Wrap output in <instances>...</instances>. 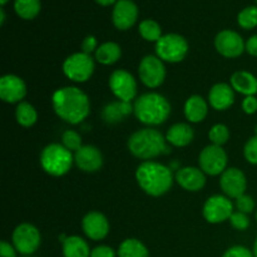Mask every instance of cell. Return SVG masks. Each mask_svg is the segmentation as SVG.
Wrapping results in <instances>:
<instances>
[{
    "mask_svg": "<svg viewBox=\"0 0 257 257\" xmlns=\"http://www.w3.org/2000/svg\"><path fill=\"white\" fill-rule=\"evenodd\" d=\"M208 102L216 110H226L235 102V93L231 85L226 83H217L208 93Z\"/></svg>",
    "mask_w": 257,
    "mask_h": 257,
    "instance_id": "obj_20",
    "label": "cell"
},
{
    "mask_svg": "<svg viewBox=\"0 0 257 257\" xmlns=\"http://www.w3.org/2000/svg\"><path fill=\"white\" fill-rule=\"evenodd\" d=\"M133 113L143 124L160 125L170 117L171 104L160 93H145L136 99Z\"/></svg>",
    "mask_w": 257,
    "mask_h": 257,
    "instance_id": "obj_4",
    "label": "cell"
},
{
    "mask_svg": "<svg viewBox=\"0 0 257 257\" xmlns=\"http://www.w3.org/2000/svg\"><path fill=\"white\" fill-rule=\"evenodd\" d=\"M236 207H237V210L240 211V212L248 215V213L252 212L253 208H255V201H253V198L251 197V196L242 195L238 198H236Z\"/></svg>",
    "mask_w": 257,
    "mask_h": 257,
    "instance_id": "obj_36",
    "label": "cell"
},
{
    "mask_svg": "<svg viewBox=\"0 0 257 257\" xmlns=\"http://www.w3.org/2000/svg\"><path fill=\"white\" fill-rule=\"evenodd\" d=\"M74 162L84 172H97L103 166V156L94 146H82L74 155Z\"/></svg>",
    "mask_w": 257,
    "mask_h": 257,
    "instance_id": "obj_18",
    "label": "cell"
},
{
    "mask_svg": "<svg viewBox=\"0 0 257 257\" xmlns=\"http://www.w3.org/2000/svg\"><path fill=\"white\" fill-rule=\"evenodd\" d=\"M94 60L89 54L79 52L69 55L63 63V73L68 79L77 83H84L93 75Z\"/></svg>",
    "mask_w": 257,
    "mask_h": 257,
    "instance_id": "obj_7",
    "label": "cell"
},
{
    "mask_svg": "<svg viewBox=\"0 0 257 257\" xmlns=\"http://www.w3.org/2000/svg\"><path fill=\"white\" fill-rule=\"evenodd\" d=\"M115 255L117 253L114 252V250L112 247H109V246L105 245L97 246L90 252V257H115Z\"/></svg>",
    "mask_w": 257,
    "mask_h": 257,
    "instance_id": "obj_38",
    "label": "cell"
},
{
    "mask_svg": "<svg viewBox=\"0 0 257 257\" xmlns=\"http://www.w3.org/2000/svg\"><path fill=\"white\" fill-rule=\"evenodd\" d=\"M208 138L212 142V145L221 146L222 147L225 143H227L228 138H230V131L225 124H215L208 132Z\"/></svg>",
    "mask_w": 257,
    "mask_h": 257,
    "instance_id": "obj_32",
    "label": "cell"
},
{
    "mask_svg": "<svg viewBox=\"0 0 257 257\" xmlns=\"http://www.w3.org/2000/svg\"><path fill=\"white\" fill-rule=\"evenodd\" d=\"M230 222L232 225V227L238 231H245L250 227V218H248V216L246 213L240 212V211L233 212L231 215Z\"/></svg>",
    "mask_w": 257,
    "mask_h": 257,
    "instance_id": "obj_35",
    "label": "cell"
},
{
    "mask_svg": "<svg viewBox=\"0 0 257 257\" xmlns=\"http://www.w3.org/2000/svg\"><path fill=\"white\" fill-rule=\"evenodd\" d=\"M231 87L246 97L255 95L257 93V78L247 70H238L231 77Z\"/></svg>",
    "mask_w": 257,
    "mask_h": 257,
    "instance_id": "obj_21",
    "label": "cell"
},
{
    "mask_svg": "<svg viewBox=\"0 0 257 257\" xmlns=\"http://www.w3.org/2000/svg\"><path fill=\"white\" fill-rule=\"evenodd\" d=\"M206 173L197 167H182L176 172V181L186 191L197 192L206 185Z\"/></svg>",
    "mask_w": 257,
    "mask_h": 257,
    "instance_id": "obj_19",
    "label": "cell"
},
{
    "mask_svg": "<svg viewBox=\"0 0 257 257\" xmlns=\"http://www.w3.org/2000/svg\"><path fill=\"white\" fill-rule=\"evenodd\" d=\"M62 142L67 150H69L70 152H77L80 147H82V137L78 132L72 130H68L63 133L62 136Z\"/></svg>",
    "mask_w": 257,
    "mask_h": 257,
    "instance_id": "obj_33",
    "label": "cell"
},
{
    "mask_svg": "<svg viewBox=\"0 0 257 257\" xmlns=\"http://www.w3.org/2000/svg\"><path fill=\"white\" fill-rule=\"evenodd\" d=\"M82 228L85 236L93 241H100L109 232V222L103 213L92 211L82 220Z\"/></svg>",
    "mask_w": 257,
    "mask_h": 257,
    "instance_id": "obj_16",
    "label": "cell"
},
{
    "mask_svg": "<svg viewBox=\"0 0 257 257\" xmlns=\"http://www.w3.org/2000/svg\"><path fill=\"white\" fill-rule=\"evenodd\" d=\"M138 8L132 0H118L112 13L113 24L119 30H128L136 24Z\"/></svg>",
    "mask_w": 257,
    "mask_h": 257,
    "instance_id": "obj_17",
    "label": "cell"
},
{
    "mask_svg": "<svg viewBox=\"0 0 257 257\" xmlns=\"http://www.w3.org/2000/svg\"><path fill=\"white\" fill-rule=\"evenodd\" d=\"M252 252H253V256L257 257V237H256V240H255V243H253Z\"/></svg>",
    "mask_w": 257,
    "mask_h": 257,
    "instance_id": "obj_45",
    "label": "cell"
},
{
    "mask_svg": "<svg viewBox=\"0 0 257 257\" xmlns=\"http://www.w3.org/2000/svg\"><path fill=\"white\" fill-rule=\"evenodd\" d=\"M122 55V49L119 45L114 42L103 43L95 50V59L98 63L103 65H112L118 62Z\"/></svg>",
    "mask_w": 257,
    "mask_h": 257,
    "instance_id": "obj_26",
    "label": "cell"
},
{
    "mask_svg": "<svg viewBox=\"0 0 257 257\" xmlns=\"http://www.w3.org/2000/svg\"><path fill=\"white\" fill-rule=\"evenodd\" d=\"M188 53V43L182 35L171 34L162 35L156 43V54L163 62L178 63L182 62Z\"/></svg>",
    "mask_w": 257,
    "mask_h": 257,
    "instance_id": "obj_6",
    "label": "cell"
},
{
    "mask_svg": "<svg viewBox=\"0 0 257 257\" xmlns=\"http://www.w3.org/2000/svg\"><path fill=\"white\" fill-rule=\"evenodd\" d=\"M140 34L147 42H156L162 38V29L157 22L152 19H146L140 24Z\"/></svg>",
    "mask_w": 257,
    "mask_h": 257,
    "instance_id": "obj_30",
    "label": "cell"
},
{
    "mask_svg": "<svg viewBox=\"0 0 257 257\" xmlns=\"http://www.w3.org/2000/svg\"><path fill=\"white\" fill-rule=\"evenodd\" d=\"M74 157L72 152L59 143H50L40 153V165L48 175L62 177L72 168Z\"/></svg>",
    "mask_w": 257,
    "mask_h": 257,
    "instance_id": "obj_5",
    "label": "cell"
},
{
    "mask_svg": "<svg viewBox=\"0 0 257 257\" xmlns=\"http://www.w3.org/2000/svg\"><path fill=\"white\" fill-rule=\"evenodd\" d=\"M14 246L10 245L7 241H2L0 242V257H17Z\"/></svg>",
    "mask_w": 257,
    "mask_h": 257,
    "instance_id": "obj_41",
    "label": "cell"
},
{
    "mask_svg": "<svg viewBox=\"0 0 257 257\" xmlns=\"http://www.w3.org/2000/svg\"><path fill=\"white\" fill-rule=\"evenodd\" d=\"M53 108L58 117L70 124H79L89 115L88 95L77 87L59 88L53 93Z\"/></svg>",
    "mask_w": 257,
    "mask_h": 257,
    "instance_id": "obj_1",
    "label": "cell"
},
{
    "mask_svg": "<svg viewBox=\"0 0 257 257\" xmlns=\"http://www.w3.org/2000/svg\"><path fill=\"white\" fill-rule=\"evenodd\" d=\"M4 23H5V12H4V9H0V25H4Z\"/></svg>",
    "mask_w": 257,
    "mask_h": 257,
    "instance_id": "obj_44",
    "label": "cell"
},
{
    "mask_svg": "<svg viewBox=\"0 0 257 257\" xmlns=\"http://www.w3.org/2000/svg\"><path fill=\"white\" fill-rule=\"evenodd\" d=\"M15 118H17V122L22 127L29 128L34 125L35 122H37L38 113L30 103L20 102L18 104L17 109H15Z\"/></svg>",
    "mask_w": 257,
    "mask_h": 257,
    "instance_id": "obj_28",
    "label": "cell"
},
{
    "mask_svg": "<svg viewBox=\"0 0 257 257\" xmlns=\"http://www.w3.org/2000/svg\"><path fill=\"white\" fill-rule=\"evenodd\" d=\"M208 113V105L201 95H191L185 103V117L191 123H200Z\"/></svg>",
    "mask_w": 257,
    "mask_h": 257,
    "instance_id": "obj_24",
    "label": "cell"
},
{
    "mask_svg": "<svg viewBox=\"0 0 257 257\" xmlns=\"http://www.w3.org/2000/svg\"><path fill=\"white\" fill-rule=\"evenodd\" d=\"M243 156L251 165H257V136H253L243 147Z\"/></svg>",
    "mask_w": 257,
    "mask_h": 257,
    "instance_id": "obj_34",
    "label": "cell"
},
{
    "mask_svg": "<svg viewBox=\"0 0 257 257\" xmlns=\"http://www.w3.org/2000/svg\"><path fill=\"white\" fill-rule=\"evenodd\" d=\"M128 150L140 160H152L161 155H168L171 150L162 133L153 128H143L128 138Z\"/></svg>",
    "mask_w": 257,
    "mask_h": 257,
    "instance_id": "obj_3",
    "label": "cell"
},
{
    "mask_svg": "<svg viewBox=\"0 0 257 257\" xmlns=\"http://www.w3.org/2000/svg\"><path fill=\"white\" fill-rule=\"evenodd\" d=\"M27 95V85L24 80L14 74H5L0 79V98L5 103H20Z\"/></svg>",
    "mask_w": 257,
    "mask_h": 257,
    "instance_id": "obj_15",
    "label": "cell"
},
{
    "mask_svg": "<svg viewBox=\"0 0 257 257\" xmlns=\"http://www.w3.org/2000/svg\"><path fill=\"white\" fill-rule=\"evenodd\" d=\"M222 257H255L253 252L245 246H232L228 248Z\"/></svg>",
    "mask_w": 257,
    "mask_h": 257,
    "instance_id": "obj_37",
    "label": "cell"
},
{
    "mask_svg": "<svg viewBox=\"0 0 257 257\" xmlns=\"http://www.w3.org/2000/svg\"><path fill=\"white\" fill-rule=\"evenodd\" d=\"M109 88L113 94L123 102L133 100L137 95V82L130 72L117 69L110 74Z\"/></svg>",
    "mask_w": 257,
    "mask_h": 257,
    "instance_id": "obj_11",
    "label": "cell"
},
{
    "mask_svg": "<svg viewBox=\"0 0 257 257\" xmlns=\"http://www.w3.org/2000/svg\"><path fill=\"white\" fill-rule=\"evenodd\" d=\"M40 0H15L14 10L22 19L32 20L40 13Z\"/></svg>",
    "mask_w": 257,
    "mask_h": 257,
    "instance_id": "obj_29",
    "label": "cell"
},
{
    "mask_svg": "<svg viewBox=\"0 0 257 257\" xmlns=\"http://www.w3.org/2000/svg\"><path fill=\"white\" fill-rule=\"evenodd\" d=\"M246 52L252 57H257V35H252L246 42Z\"/></svg>",
    "mask_w": 257,
    "mask_h": 257,
    "instance_id": "obj_42",
    "label": "cell"
},
{
    "mask_svg": "<svg viewBox=\"0 0 257 257\" xmlns=\"http://www.w3.org/2000/svg\"><path fill=\"white\" fill-rule=\"evenodd\" d=\"M13 246L19 253L25 256L33 255L39 248L42 236L39 230L32 223H20L13 232Z\"/></svg>",
    "mask_w": 257,
    "mask_h": 257,
    "instance_id": "obj_8",
    "label": "cell"
},
{
    "mask_svg": "<svg viewBox=\"0 0 257 257\" xmlns=\"http://www.w3.org/2000/svg\"><path fill=\"white\" fill-rule=\"evenodd\" d=\"M256 3H257V0H256Z\"/></svg>",
    "mask_w": 257,
    "mask_h": 257,
    "instance_id": "obj_50",
    "label": "cell"
},
{
    "mask_svg": "<svg viewBox=\"0 0 257 257\" xmlns=\"http://www.w3.org/2000/svg\"><path fill=\"white\" fill-rule=\"evenodd\" d=\"M90 252L88 243L79 236H68L63 242L64 257H90Z\"/></svg>",
    "mask_w": 257,
    "mask_h": 257,
    "instance_id": "obj_25",
    "label": "cell"
},
{
    "mask_svg": "<svg viewBox=\"0 0 257 257\" xmlns=\"http://www.w3.org/2000/svg\"><path fill=\"white\" fill-rule=\"evenodd\" d=\"M118 257H150L145 243L137 238H127L118 248Z\"/></svg>",
    "mask_w": 257,
    "mask_h": 257,
    "instance_id": "obj_27",
    "label": "cell"
},
{
    "mask_svg": "<svg viewBox=\"0 0 257 257\" xmlns=\"http://www.w3.org/2000/svg\"><path fill=\"white\" fill-rule=\"evenodd\" d=\"M220 186L228 198H238L240 196L245 195L247 181L242 171L236 167H231L221 175Z\"/></svg>",
    "mask_w": 257,
    "mask_h": 257,
    "instance_id": "obj_14",
    "label": "cell"
},
{
    "mask_svg": "<svg viewBox=\"0 0 257 257\" xmlns=\"http://www.w3.org/2000/svg\"><path fill=\"white\" fill-rule=\"evenodd\" d=\"M203 217L210 223H221L230 220L233 205L227 196H211L203 205Z\"/></svg>",
    "mask_w": 257,
    "mask_h": 257,
    "instance_id": "obj_12",
    "label": "cell"
},
{
    "mask_svg": "<svg viewBox=\"0 0 257 257\" xmlns=\"http://www.w3.org/2000/svg\"><path fill=\"white\" fill-rule=\"evenodd\" d=\"M133 112V107L130 102H112L105 105L102 110V118L108 124H115L124 119Z\"/></svg>",
    "mask_w": 257,
    "mask_h": 257,
    "instance_id": "obj_23",
    "label": "cell"
},
{
    "mask_svg": "<svg viewBox=\"0 0 257 257\" xmlns=\"http://www.w3.org/2000/svg\"><path fill=\"white\" fill-rule=\"evenodd\" d=\"M138 74L148 88H158L166 79V67L157 55H146L140 63Z\"/></svg>",
    "mask_w": 257,
    "mask_h": 257,
    "instance_id": "obj_10",
    "label": "cell"
},
{
    "mask_svg": "<svg viewBox=\"0 0 257 257\" xmlns=\"http://www.w3.org/2000/svg\"><path fill=\"white\" fill-rule=\"evenodd\" d=\"M136 180L147 195L160 197L172 187V170L155 161H145L137 167Z\"/></svg>",
    "mask_w": 257,
    "mask_h": 257,
    "instance_id": "obj_2",
    "label": "cell"
},
{
    "mask_svg": "<svg viewBox=\"0 0 257 257\" xmlns=\"http://www.w3.org/2000/svg\"><path fill=\"white\" fill-rule=\"evenodd\" d=\"M8 2H9V0H0V4H2V7H4Z\"/></svg>",
    "mask_w": 257,
    "mask_h": 257,
    "instance_id": "obj_46",
    "label": "cell"
},
{
    "mask_svg": "<svg viewBox=\"0 0 257 257\" xmlns=\"http://www.w3.org/2000/svg\"><path fill=\"white\" fill-rule=\"evenodd\" d=\"M242 109L246 114H255L257 112V98L255 95H248L242 100Z\"/></svg>",
    "mask_w": 257,
    "mask_h": 257,
    "instance_id": "obj_39",
    "label": "cell"
},
{
    "mask_svg": "<svg viewBox=\"0 0 257 257\" xmlns=\"http://www.w3.org/2000/svg\"><path fill=\"white\" fill-rule=\"evenodd\" d=\"M242 37L233 30H222L215 38V48L222 57L237 58L246 50Z\"/></svg>",
    "mask_w": 257,
    "mask_h": 257,
    "instance_id": "obj_13",
    "label": "cell"
},
{
    "mask_svg": "<svg viewBox=\"0 0 257 257\" xmlns=\"http://www.w3.org/2000/svg\"><path fill=\"white\" fill-rule=\"evenodd\" d=\"M97 49H98V42L97 39H95V37H93V35H88V37H85L82 43L83 53L90 55V53L94 52V50Z\"/></svg>",
    "mask_w": 257,
    "mask_h": 257,
    "instance_id": "obj_40",
    "label": "cell"
},
{
    "mask_svg": "<svg viewBox=\"0 0 257 257\" xmlns=\"http://www.w3.org/2000/svg\"><path fill=\"white\" fill-rule=\"evenodd\" d=\"M25 257H29V256H25Z\"/></svg>",
    "mask_w": 257,
    "mask_h": 257,
    "instance_id": "obj_49",
    "label": "cell"
},
{
    "mask_svg": "<svg viewBox=\"0 0 257 257\" xmlns=\"http://www.w3.org/2000/svg\"><path fill=\"white\" fill-rule=\"evenodd\" d=\"M95 2H97L99 5H102V7H108V5H113V4L115 5L118 0H95Z\"/></svg>",
    "mask_w": 257,
    "mask_h": 257,
    "instance_id": "obj_43",
    "label": "cell"
},
{
    "mask_svg": "<svg viewBox=\"0 0 257 257\" xmlns=\"http://www.w3.org/2000/svg\"><path fill=\"white\" fill-rule=\"evenodd\" d=\"M237 23L246 30L257 27V7H247L238 13Z\"/></svg>",
    "mask_w": 257,
    "mask_h": 257,
    "instance_id": "obj_31",
    "label": "cell"
},
{
    "mask_svg": "<svg viewBox=\"0 0 257 257\" xmlns=\"http://www.w3.org/2000/svg\"><path fill=\"white\" fill-rule=\"evenodd\" d=\"M200 168L208 176L222 175L227 168V155L221 146L210 145L203 148L198 157Z\"/></svg>",
    "mask_w": 257,
    "mask_h": 257,
    "instance_id": "obj_9",
    "label": "cell"
},
{
    "mask_svg": "<svg viewBox=\"0 0 257 257\" xmlns=\"http://www.w3.org/2000/svg\"><path fill=\"white\" fill-rule=\"evenodd\" d=\"M256 222H257V212H256Z\"/></svg>",
    "mask_w": 257,
    "mask_h": 257,
    "instance_id": "obj_48",
    "label": "cell"
},
{
    "mask_svg": "<svg viewBox=\"0 0 257 257\" xmlns=\"http://www.w3.org/2000/svg\"><path fill=\"white\" fill-rule=\"evenodd\" d=\"M195 137L192 127L187 123H176L167 131L166 140L175 147H186L190 145Z\"/></svg>",
    "mask_w": 257,
    "mask_h": 257,
    "instance_id": "obj_22",
    "label": "cell"
},
{
    "mask_svg": "<svg viewBox=\"0 0 257 257\" xmlns=\"http://www.w3.org/2000/svg\"><path fill=\"white\" fill-rule=\"evenodd\" d=\"M255 136H257V125L255 127Z\"/></svg>",
    "mask_w": 257,
    "mask_h": 257,
    "instance_id": "obj_47",
    "label": "cell"
}]
</instances>
